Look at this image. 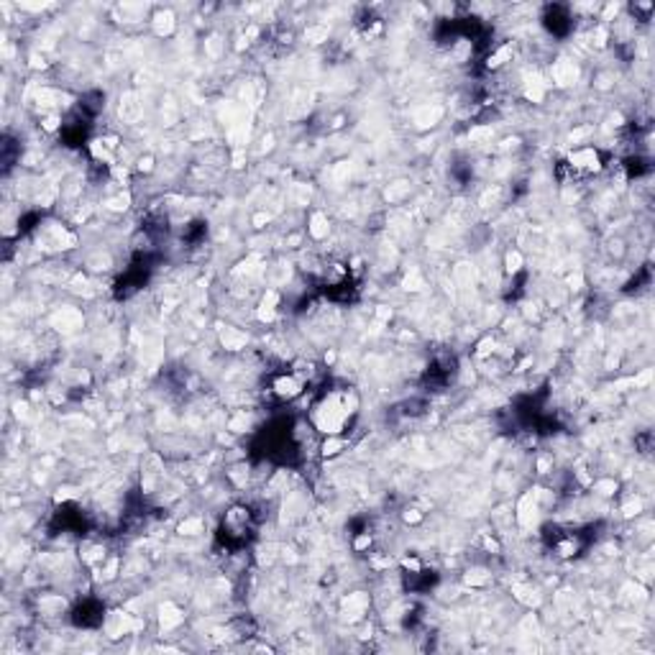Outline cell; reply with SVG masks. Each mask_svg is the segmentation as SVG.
<instances>
[{
    "instance_id": "6da1fadb",
    "label": "cell",
    "mask_w": 655,
    "mask_h": 655,
    "mask_svg": "<svg viewBox=\"0 0 655 655\" xmlns=\"http://www.w3.org/2000/svg\"><path fill=\"white\" fill-rule=\"evenodd\" d=\"M555 80L561 82V85H566V82H573V77H576V67L573 64H568L566 59H561L558 64H555Z\"/></svg>"
},
{
    "instance_id": "7a4b0ae2",
    "label": "cell",
    "mask_w": 655,
    "mask_h": 655,
    "mask_svg": "<svg viewBox=\"0 0 655 655\" xmlns=\"http://www.w3.org/2000/svg\"><path fill=\"white\" fill-rule=\"evenodd\" d=\"M571 161H573L576 166H589V169H596V154H594L591 149L576 151V154L571 156Z\"/></svg>"
},
{
    "instance_id": "3957f363",
    "label": "cell",
    "mask_w": 655,
    "mask_h": 655,
    "mask_svg": "<svg viewBox=\"0 0 655 655\" xmlns=\"http://www.w3.org/2000/svg\"><path fill=\"white\" fill-rule=\"evenodd\" d=\"M179 622H182V614H179L172 604H164V607H161V627L169 629V627H174V624H179Z\"/></svg>"
},
{
    "instance_id": "277c9868",
    "label": "cell",
    "mask_w": 655,
    "mask_h": 655,
    "mask_svg": "<svg viewBox=\"0 0 655 655\" xmlns=\"http://www.w3.org/2000/svg\"><path fill=\"white\" fill-rule=\"evenodd\" d=\"M277 392L282 394V397H295V394H300V384L289 376V379H279L277 381Z\"/></svg>"
},
{
    "instance_id": "5b68a950",
    "label": "cell",
    "mask_w": 655,
    "mask_h": 655,
    "mask_svg": "<svg viewBox=\"0 0 655 655\" xmlns=\"http://www.w3.org/2000/svg\"><path fill=\"white\" fill-rule=\"evenodd\" d=\"M305 39H307L310 44L325 41V39H328V26H310V29L305 31Z\"/></svg>"
},
{
    "instance_id": "8992f818",
    "label": "cell",
    "mask_w": 655,
    "mask_h": 655,
    "mask_svg": "<svg viewBox=\"0 0 655 655\" xmlns=\"http://www.w3.org/2000/svg\"><path fill=\"white\" fill-rule=\"evenodd\" d=\"M174 29V16L166 11V13H159L156 16V34H169Z\"/></svg>"
},
{
    "instance_id": "52a82bcc",
    "label": "cell",
    "mask_w": 655,
    "mask_h": 655,
    "mask_svg": "<svg viewBox=\"0 0 655 655\" xmlns=\"http://www.w3.org/2000/svg\"><path fill=\"white\" fill-rule=\"evenodd\" d=\"M310 233H312L315 238H323V236L328 233V221H325V215H315V217H312Z\"/></svg>"
},
{
    "instance_id": "ba28073f",
    "label": "cell",
    "mask_w": 655,
    "mask_h": 655,
    "mask_svg": "<svg viewBox=\"0 0 655 655\" xmlns=\"http://www.w3.org/2000/svg\"><path fill=\"white\" fill-rule=\"evenodd\" d=\"M223 343H226L228 348H241V346L246 343V335H244V333H236V330H226V333H223Z\"/></svg>"
},
{
    "instance_id": "9c48e42d",
    "label": "cell",
    "mask_w": 655,
    "mask_h": 655,
    "mask_svg": "<svg viewBox=\"0 0 655 655\" xmlns=\"http://www.w3.org/2000/svg\"><path fill=\"white\" fill-rule=\"evenodd\" d=\"M200 527H202L200 520H184V522L179 525V532H182V535H195V532H200Z\"/></svg>"
},
{
    "instance_id": "30bf717a",
    "label": "cell",
    "mask_w": 655,
    "mask_h": 655,
    "mask_svg": "<svg viewBox=\"0 0 655 655\" xmlns=\"http://www.w3.org/2000/svg\"><path fill=\"white\" fill-rule=\"evenodd\" d=\"M510 54H512V49L510 46H504V49H499L494 57H489V67H499L504 59H510Z\"/></svg>"
},
{
    "instance_id": "8fae6325",
    "label": "cell",
    "mask_w": 655,
    "mask_h": 655,
    "mask_svg": "<svg viewBox=\"0 0 655 655\" xmlns=\"http://www.w3.org/2000/svg\"><path fill=\"white\" fill-rule=\"evenodd\" d=\"M138 113V105L133 103V98H126V105H120V115H126V118H133Z\"/></svg>"
},
{
    "instance_id": "7c38bea8",
    "label": "cell",
    "mask_w": 655,
    "mask_h": 655,
    "mask_svg": "<svg viewBox=\"0 0 655 655\" xmlns=\"http://www.w3.org/2000/svg\"><path fill=\"white\" fill-rule=\"evenodd\" d=\"M520 264H522V256H520L517 251L507 254V272H517V269H520Z\"/></svg>"
},
{
    "instance_id": "4fadbf2b",
    "label": "cell",
    "mask_w": 655,
    "mask_h": 655,
    "mask_svg": "<svg viewBox=\"0 0 655 655\" xmlns=\"http://www.w3.org/2000/svg\"><path fill=\"white\" fill-rule=\"evenodd\" d=\"M341 448H343L341 441H328V443L323 446V453H325V456H333V453H338Z\"/></svg>"
},
{
    "instance_id": "5bb4252c",
    "label": "cell",
    "mask_w": 655,
    "mask_h": 655,
    "mask_svg": "<svg viewBox=\"0 0 655 655\" xmlns=\"http://www.w3.org/2000/svg\"><path fill=\"white\" fill-rule=\"evenodd\" d=\"M487 578H489V576H484V571H476L474 576H466L469 584H487Z\"/></svg>"
},
{
    "instance_id": "9a60e30c",
    "label": "cell",
    "mask_w": 655,
    "mask_h": 655,
    "mask_svg": "<svg viewBox=\"0 0 655 655\" xmlns=\"http://www.w3.org/2000/svg\"><path fill=\"white\" fill-rule=\"evenodd\" d=\"M363 545H369V538H366V535H363V538H358V540H356V548H363Z\"/></svg>"
}]
</instances>
